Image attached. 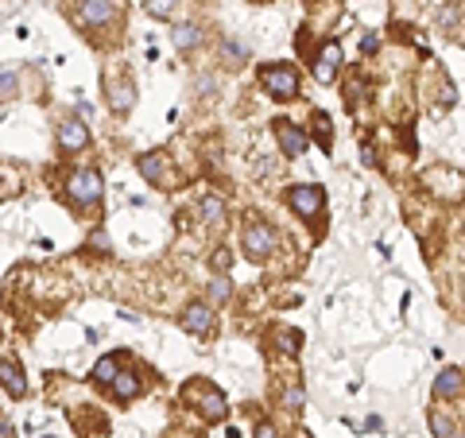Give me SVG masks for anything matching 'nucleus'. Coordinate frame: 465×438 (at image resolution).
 I'll return each mask as SVG.
<instances>
[{
	"label": "nucleus",
	"mask_w": 465,
	"mask_h": 438,
	"mask_svg": "<svg viewBox=\"0 0 465 438\" xmlns=\"http://www.w3.org/2000/svg\"><path fill=\"white\" fill-rule=\"evenodd\" d=\"M279 245V233H275L272 221H260V218H249L244 221V233H241V253L249 256L252 264L268 260Z\"/></svg>",
	"instance_id": "obj_1"
},
{
	"label": "nucleus",
	"mask_w": 465,
	"mask_h": 438,
	"mask_svg": "<svg viewBox=\"0 0 465 438\" xmlns=\"http://www.w3.org/2000/svg\"><path fill=\"white\" fill-rule=\"evenodd\" d=\"M260 85L268 90V97L272 101H295L299 97V70L287 66V62H268V66H260Z\"/></svg>",
	"instance_id": "obj_2"
},
{
	"label": "nucleus",
	"mask_w": 465,
	"mask_h": 438,
	"mask_svg": "<svg viewBox=\"0 0 465 438\" xmlns=\"http://www.w3.org/2000/svg\"><path fill=\"white\" fill-rule=\"evenodd\" d=\"M101 194H105V178H101V171H93V167L74 171V175L67 178V198H70L74 210H90V206H97Z\"/></svg>",
	"instance_id": "obj_3"
},
{
	"label": "nucleus",
	"mask_w": 465,
	"mask_h": 438,
	"mask_svg": "<svg viewBox=\"0 0 465 438\" xmlns=\"http://www.w3.org/2000/svg\"><path fill=\"white\" fill-rule=\"evenodd\" d=\"M310 74H314V82L322 85H333L341 74V43L338 39H326L322 47H318V55L310 59Z\"/></svg>",
	"instance_id": "obj_4"
},
{
	"label": "nucleus",
	"mask_w": 465,
	"mask_h": 438,
	"mask_svg": "<svg viewBox=\"0 0 465 438\" xmlns=\"http://www.w3.org/2000/svg\"><path fill=\"white\" fill-rule=\"evenodd\" d=\"M287 206L299 213V218L314 221L318 213H322V206H326V190H322V186H314V183L291 186V190H287Z\"/></svg>",
	"instance_id": "obj_5"
},
{
	"label": "nucleus",
	"mask_w": 465,
	"mask_h": 438,
	"mask_svg": "<svg viewBox=\"0 0 465 438\" xmlns=\"http://www.w3.org/2000/svg\"><path fill=\"white\" fill-rule=\"evenodd\" d=\"M272 132H275V140H279V152L287 155V160H299V155L310 148L307 128L291 125V120H275V125H272Z\"/></svg>",
	"instance_id": "obj_6"
},
{
	"label": "nucleus",
	"mask_w": 465,
	"mask_h": 438,
	"mask_svg": "<svg viewBox=\"0 0 465 438\" xmlns=\"http://www.w3.org/2000/svg\"><path fill=\"white\" fill-rule=\"evenodd\" d=\"M105 97H109V109H113L116 117H125L136 105V82L132 78H109L105 74Z\"/></svg>",
	"instance_id": "obj_7"
},
{
	"label": "nucleus",
	"mask_w": 465,
	"mask_h": 438,
	"mask_svg": "<svg viewBox=\"0 0 465 438\" xmlns=\"http://www.w3.org/2000/svg\"><path fill=\"white\" fill-rule=\"evenodd\" d=\"M179 326H183L186 334H194V337H209V334H214V326H217L214 306H209V303H190L183 314H179Z\"/></svg>",
	"instance_id": "obj_8"
},
{
	"label": "nucleus",
	"mask_w": 465,
	"mask_h": 438,
	"mask_svg": "<svg viewBox=\"0 0 465 438\" xmlns=\"http://www.w3.org/2000/svg\"><path fill=\"white\" fill-rule=\"evenodd\" d=\"M120 16V0H78V20L85 27H105Z\"/></svg>",
	"instance_id": "obj_9"
},
{
	"label": "nucleus",
	"mask_w": 465,
	"mask_h": 438,
	"mask_svg": "<svg viewBox=\"0 0 465 438\" xmlns=\"http://www.w3.org/2000/svg\"><path fill=\"white\" fill-rule=\"evenodd\" d=\"M55 136H58V148L70 152V155L90 148V128H85V120H78V117H67L62 125L55 128Z\"/></svg>",
	"instance_id": "obj_10"
},
{
	"label": "nucleus",
	"mask_w": 465,
	"mask_h": 438,
	"mask_svg": "<svg viewBox=\"0 0 465 438\" xmlns=\"http://www.w3.org/2000/svg\"><path fill=\"white\" fill-rule=\"evenodd\" d=\"M0 388L8 392L12 400H24L27 396V376H24V365L12 361V357H0Z\"/></svg>",
	"instance_id": "obj_11"
},
{
	"label": "nucleus",
	"mask_w": 465,
	"mask_h": 438,
	"mask_svg": "<svg viewBox=\"0 0 465 438\" xmlns=\"http://www.w3.org/2000/svg\"><path fill=\"white\" fill-rule=\"evenodd\" d=\"M109 392H113V400H120V404H128V400H136L144 392V380L136 369H125V372H116L113 384H109Z\"/></svg>",
	"instance_id": "obj_12"
},
{
	"label": "nucleus",
	"mask_w": 465,
	"mask_h": 438,
	"mask_svg": "<svg viewBox=\"0 0 465 438\" xmlns=\"http://www.w3.org/2000/svg\"><path fill=\"white\" fill-rule=\"evenodd\" d=\"M465 392V372L461 369H442L434 376V396L438 400H457Z\"/></svg>",
	"instance_id": "obj_13"
},
{
	"label": "nucleus",
	"mask_w": 465,
	"mask_h": 438,
	"mask_svg": "<svg viewBox=\"0 0 465 438\" xmlns=\"http://www.w3.org/2000/svg\"><path fill=\"white\" fill-rule=\"evenodd\" d=\"M167 163H171V160H167V152H148V155H140V160H136V171H140L144 183L159 186V183H163Z\"/></svg>",
	"instance_id": "obj_14"
},
{
	"label": "nucleus",
	"mask_w": 465,
	"mask_h": 438,
	"mask_svg": "<svg viewBox=\"0 0 465 438\" xmlns=\"http://www.w3.org/2000/svg\"><path fill=\"white\" fill-rule=\"evenodd\" d=\"M206 396H202V404H198V411H202V419L206 423H221L225 419V411H229V400H225V392H217V388H202Z\"/></svg>",
	"instance_id": "obj_15"
},
{
	"label": "nucleus",
	"mask_w": 465,
	"mask_h": 438,
	"mask_svg": "<svg viewBox=\"0 0 465 438\" xmlns=\"http://www.w3.org/2000/svg\"><path fill=\"white\" fill-rule=\"evenodd\" d=\"M202 39H206V35H202V27H198V24H179V27L171 31L174 51H183V55L198 51V47H202Z\"/></svg>",
	"instance_id": "obj_16"
},
{
	"label": "nucleus",
	"mask_w": 465,
	"mask_h": 438,
	"mask_svg": "<svg viewBox=\"0 0 465 438\" xmlns=\"http://www.w3.org/2000/svg\"><path fill=\"white\" fill-rule=\"evenodd\" d=\"M225 202L217 198V194H206L198 202V218H202V225H209V229H217V225H225Z\"/></svg>",
	"instance_id": "obj_17"
},
{
	"label": "nucleus",
	"mask_w": 465,
	"mask_h": 438,
	"mask_svg": "<svg viewBox=\"0 0 465 438\" xmlns=\"http://www.w3.org/2000/svg\"><path fill=\"white\" fill-rule=\"evenodd\" d=\"M310 132H314V140H318L322 152H330V148H333V125H330L326 113H314V117H310Z\"/></svg>",
	"instance_id": "obj_18"
},
{
	"label": "nucleus",
	"mask_w": 465,
	"mask_h": 438,
	"mask_svg": "<svg viewBox=\"0 0 465 438\" xmlns=\"http://www.w3.org/2000/svg\"><path fill=\"white\" fill-rule=\"evenodd\" d=\"M431 430H434V438H457V423L446 411H438V407L431 411Z\"/></svg>",
	"instance_id": "obj_19"
},
{
	"label": "nucleus",
	"mask_w": 465,
	"mask_h": 438,
	"mask_svg": "<svg viewBox=\"0 0 465 438\" xmlns=\"http://www.w3.org/2000/svg\"><path fill=\"white\" fill-rule=\"evenodd\" d=\"M120 372V353H113V357H101L97 361V369H93V380L97 384H113V376Z\"/></svg>",
	"instance_id": "obj_20"
},
{
	"label": "nucleus",
	"mask_w": 465,
	"mask_h": 438,
	"mask_svg": "<svg viewBox=\"0 0 465 438\" xmlns=\"http://www.w3.org/2000/svg\"><path fill=\"white\" fill-rule=\"evenodd\" d=\"M179 4H183V0H144L148 16H155V20H171L174 12H179Z\"/></svg>",
	"instance_id": "obj_21"
},
{
	"label": "nucleus",
	"mask_w": 465,
	"mask_h": 438,
	"mask_svg": "<svg viewBox=\"0 0 465 438\" xmlns=\"http://www.w3.org/2000/svg\"><path fill=\"white\" fill-rule=\"evenodd\" d=\"M221 59L233 62V66H241V62L249 59V47H244L241 39H225V43H221Z\"/></svg>",
	"instance_id": "obj_22"
},
{
	"label": "nucleus",
	"mask_w": 465,
	"mask_h": 438,
	"mask_svg": "<svg viewBox=\"0 0 465 438\" xmlns=\"http://www.w3.org/2000/svg\"><path fill=\"white\" fill-rule=\"evenodd\" d=\"M275 341H279V349H283V353H299V346H303V334H299V330H287V326H279V330H275Z\"/></svg>",
	"instance_id": "obj_23"
},
{
	"label": "nucleus",
	"mask_w": 465,
	"mask_h": 438,
	"mask_svg": "<svg viewBox=\"0 0 465 438\" xmlns=\"http://www.w3.org/2000/svg\"><path fill=\"white\" fill-rule=\"evenodd\" d=\"M233 299V283L225 276H217L214 283H209V303H229Z\"/></svg>",
	"instance_id": "obj_24"
},
{
	"label": "nucleus",
	"mask_w": 465,
	"mask_h": 438,
	"mask_svg": "<svg viewBox=\"0 0 465 438\" xmlns=\"http://www.w3.org/2000/svg\"><path fill=\"white\" fill-rule=\"evenodd\" d=\"M209 268H214L217 276H225V271L233 268V253H229V248H214V256H209Z\"/></svg>",
	"instance_id": "obj_25"
},
{
	"label": "nucleus",
	"mask_w": 465,
	"mask_h": 438,
	"mask_svg": "<svg viewBox=\"0 0 465 438\" xmlns=\"http://www.w3.org/2000/svg\"><path fill=\"white\" fill-rule=\"evenodd\" d=\"M303 388L295 384V388H287V396H283V407H287V411H303Z\"/></svg>",
	"instance_id": "obj_26"
},
{
	"label": "nucleus",
	"mask_w": 465,
	"mask_h": 438,
	"mask_svg": "<svg viewBox=\"0 0 465 438\" xmlns=\"http://www.w3.org/2000/svg\"><path fill=\"white\" fill-rule=\"evenodd\" d=\"M361 51H365V55H376V51H380V39H376V35L368 31L365 39H361Z\"/></svg>",
	"instance_id": "obj_27"
},
{
	"label": "nucleus",
	"mask_w": 465,
	"mask_h": 438,
	"mask_svg": "<svg viewBox=\"0 0 465 438\" xmlns=\"http://www.w3.org/2000/svg\"><path fill=\"white\" fill-rule=\"evenodd\" d=\"M256 438H279V430L272 423H256Z\"/></svg>",
	"instance_id": "obj_28"
},
{
	"label": "nucleus",
	"mask_w": 465,
	"mask_h": 438,
	"mask_svg": "<svg viewBox=\"0 0 465 438\" xmlns=\"http://www.w3.org/2000/svg\"><path fill=\"white\" fill-rule=\"evenodd\" d=\"M438 20H442L446 27H454V24H457V8H442V16H438Z\"/></svg>",
	"instance_id": "obj_29"
},
{
	"label": "nucleus",
	"mask_w": 465,
	"mask_h": 438,
	"mask_svg": "<svg viewBox=\"0 0 465 438\" xmlns=\"http://www.w3.org/2000/svg\"><path fill=\"white\" fill-rule=\"evenodd\" d=\"M16 85V74H0V93H8Z\"/></svg>",
	"instance_id": "obj_30"
},
{
	"label": "nucleus",
	"mask_w": 465,
	"mask_h": 438,
	"mask_svg": "<svg viewBox=\"0 0 465 438\" xmlns=\"http://www.w3.org/2000/svg\"><path fill=\"white\" fill-rule=\"evenodd\" d=\"M198 90H202V93H214V90H217L214 78H198Z\"/></svg>",
	"instance_id": "obj_31"
},
{
	"label": "nucleus",
	"mask_w": 465,
	"mask_h": 438,
	"mask_svg": "<svg viewBox=\"0 0 465 438\" xmlns=\"http://www.w3.org/2000/svg\"><path fill=\"white\" fill-rule=\"evenodd\" d=\"M0 438H12V427H8L4 419H0Z\"/></svg>",
	"instance_id": "obj_32"
}]
</instances>
